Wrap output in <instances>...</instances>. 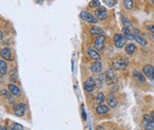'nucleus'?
I'll use <instances>...</instances> for the list:
<instances>
[{"label":"nucleus","mask_w":154,"mask_h":130,"mask_svg":"<svg viewBox=\"0 0 154 130\" xmlns=\"http://www.w3.org/2000/svg\"><path fill=\"white\" fill-rule=\"evenodd\" d=\"M1 95H3V96H5V97H6L9 101H12V102H14V100H13V98H12V94L10 93V91H6V90H4V89H2L1 90Z\"/></svg>","instance_id":"obj_24"},{"label":"nucleus","mask_w":154,"mask_h":130,"mask_svg":"<svg viewBox=\"0 0 154 130\" xmlns=\"http://www.w3.org/2000/svg\"><path fill=\"white\" fill-rule=\"evenodd\" d=\"M109 107L107 105H104V104H99L97 107H96V112L99 114V115H103V114H105L107 112H109Z\"/></svg>","instance_id":"obj_19"},{"label":"nucleus","mask_w":154,"mask_h":130,"mask_svg":"<svg viewBox=\"0 0 154 130\" xmlns=\"http://www.w3.org/2000/svg\"><path fill=\"white\" fill-rule=\"evenodd\" d=\"M123 5L126 10H132L134 7L133 0H123Z\"/></svg>","instance_id":"obj_23"},{"label":"nucleus","mask_w":154,"mask_h":130,"mask_svg":"<svg viewBox=\"0 0 154 130\" xmlns=\"http://www.w3.org/2000/svg\"><path fill=\"white\" fill-rule=\"evenodd\" d=\"M121 22H122V24L124 25V28H126V29H128L130 30H135L134 28V26H133V24L128 19H126V17L121 16Z\"/></svg>","instance_id":"obj_20"},{"label":"nucleus","mask_w":154,"mask_h":130,"mask_svg":"<svg viewBox=\"0 0 154 130\" xmlns=\"http://www.w3.org/2000/svg\"><path fill=\"white\" fill-rule=\"evenodd\" d=\"M133 39L135 40V42L136 43H138L140 45H142V46H144V45H146V44H147V42H146V40L144 39H143L142 37L135 31V30H134V32L133 33Z\"/></svg>","instance_id":"obj_14"},{"label":"nucleus","mask_w":154,"mask_h":130,"mask_svg":"<svg viewBox=\"0 0 154 130\" xmlns=\"http://www.w3.org/2000/svg\"><path fill=\"white\" fill-rule=\"evenodd\" d=\"M151 78H152V79L154 80V71H153V73H152V75H151Z\"/></svg>","instance_id":"obj_36"},{"label":"nucleus","mask_w":154,"mask_h":130,"mask_svg":"<svg viewBox=\"0 0 154 130\" xmlns=\"http://www.w3.org/2000/svg\"><path fill=\"white\" fill-rule=\"evenodd\" d=\"M133 77H134V79H136L137 81H139L141 83L145 82V77H144L143 73H142L138 70H134L133 71Z\"/></svg>","instance_id":"obj_16"},{"label":"nucleus","mask_w":154,"mask_h":130,"mask_svg":"<svg viewBox=\"0 0 154 130\" xmlns=\"http://www.w3.org/2000/svg\"><path fill=\"white\" fill-rule=\"evenodd\" d=\"M153 71H154L153 66H152V65H151V64H147L143 68V75L146 76V77L151 76Z\"/></svg>","instance_id":"obj_17"},{"label":"nucleus","mask_w":154,"mask_h":130,"mask_svg":"<svg viewBox=\"0 0 154 130\" xmlns=\"http://www.w3.org/2000/svg\"><path fill=\"white\" fill-rule=\"evenodd\" d=\"M122 32L124 33L125 37H128L129 39H133V33L131 32L130 30L126 29V28H123V29H122Z\"/></svg>","instance_id":"obj_25"},{"label":"nucleus","mask_w":154,"mask_h":130,"mask_svg":"<svg viewBox=\"0 0 154 130\" xmlns=\"http://www.w3.org/2000/svg\"><path fill=\"white\" fill-rule=\"evenodd\" d=\"M104 81L108 86L113 85L118 82V78L111 70H108L104 73Z\"/></svg>","instance_id":"obj_2"},{"label":"nucleus","mask_w":154,"mask_h":130,"mask_svg":"<svg viewBox=\"0 0 154 130\" xmlns=\"http://www.w3.org/2000/svg\"><path fill=\"white\" fill-rule=\"evenodd\" d=\"M113 41H114L115 46L117 48H122V47H124V46H125L126 39V37L124 35L117 33L113 37Z\"/></svg>","instance_id":"obj_3"},{"label":"nucleus","mask_w":154,"mask_h":130,"mask_svg":"<svg viewBox=\"0 0 154 130\" xmlns=\"http://www.w3.org/2000/svg\"><path fill=\"white\" fill-rule=\"evenodd\" d=\"M128 65V60L124 57L117 56L114 57L112 60V67L116 70H125Z\"/></svg>","instance_id":"obj_1"},{"label":"nucleus","mask_w":154,"mask_h":130,"mask_svg":"<svg viewBox=\"0 0 154 130\" xmlns=\"http://www.w3.org/2000/svg\"><path fill=\"white\" fill-rule=\"evenodd\" d=\"M145 129L146 130H153L154 129V121L153 120H151L150 122H148L145 125Z\"/></svg>","instance_id":"obj_28"},{"label":"nucleus","mask_w":154,"mask_h":130,"mask_svg":"<svg viewBox=\"0 0 154 130\" xmlns=\"http://www.w3.org/2000/svg\"><path fill=\"white\" fill-rule=\"evenodd\" d=\"M151 1H152V3H153V5H154V0H151Z\"/></svg>","instance_id":"obj_37"},{"label":"nucleus","mask_w":154,"mask_h":130,"mask_svg":"<svg viewBox=\"0 0 154 130\" xmlns=\"http://www.w3.org/2000/svg\"><path fill=\"white\" fill-rule=\"evenodd\" d=\"M106 101H107L108 105L110 106L111 108H112V109L116 108V106L118 104V102H117V99H116V97L114 96V95L112 94V93H110V94L108 95Z\"/></svg>","instance_id":"obj_11"},{"label":"nucleus","mask_w":154,"mask_h":130,"mask_svg":"<svg viewBox=\"0 0 154 130\" xmlns=\"http://www.w3.org/2000/svg\"><path fill=\"white\" fill-rule=\"evenodd\" d=\"M87 54L89 55V57L91 58L92 60L95 61H100L101 58V55L98 53V52L95 49H92V48H89L87 50Z\"/></svg>","instance_id":"obj_12"},{"label":"nucleus","mask_w":154,"mask_h":130,"mask_svg":"<svg viewBox=\"0 0 154 130\" xmlns=\"http://www.w3.org/2000/svg\"><path fill=\"white\" fill-rule=\"evenodd\" d=\"M0 35H1V37H0V39H1V40H3V38H4V37H3V31H1V32H0Z\"/></svg>","instance_id":"obj_34"},{"label":"nucleus","mask_w":154,"mask_h":130,"mask_svg":"<svg viewBox=\"0 0 154 130\" xmlns=\"http://www.w3.org/2000/svg\"><path fill=\"white\" fill-rule=\"evenodd\" d=\"M103 2H104V4H105L107 6L112 7V6H114V5H116L117 0H103Z\"/></svg>","instance_id":"obj_26"},{"label":"nucleus","mask_w":154,"mask_h":130,"mask_svg":"<svg viewBox=\"0 0 154 130\" xmlns=\"http://www.w3.org/2000/svg\"><path fill=\"white\" fill-rule=\"evenodd\" d=\"M151 120H153V121H154V111H152V112H151Z\"/></svg>","instance_id":"obj_32"},{"label":"nucleus","mask_w":154,"mask_h":130,"mask_svg":"<svg viewBox=\"0 0 154 130\" xmlns=\"http://www.w3.org/2000/svg\"><path fill=\"white\" fill-rule=\"evenodd\" d=\"M8 90L10 91V93L13 95V96L15 97H20L22 95V91L21 89L18 87L17 86L14 84H9L8 85Z\"/></svg>","instance_id":"obj_9"},{"label":"nucleus","mask_w":154,"mask_h":130,"mask_svg":"<svg viewBox=\"0 0 154 130\" xmlns=\"http://www.w3.org/2000/svg\"><path fill=\"white\" fill-rule=\"evenodd\" d=\"M80 17L81 19H83L84 21H86L88 23H93V24H96L98 22V20L95 16H94L91 13H89L87 11H82L80 13Z\"/></svg>","instance_id":"obj_4"},{"label":"nucleus","mask_w":154,"mask_h":130,"mask_svg":"<svg viewBox=\"0 0 154 130\" xmlns=\"http://www.w3.org/2000/svg\"><path fill=\"white\" fill-rule=\"evenodd\" d=\"M153 130H154V129H153Z\"/></svg>","instance_id":"obj_38"},{"label":"nucleus","mask_w":154,"mask_h":130,"mask_svg":"<svg viewBox=\"0 0 154 130\" xmlns=\"http://www.w3.org/2000/svg\"><path fill=\"white\" fill-rule=\"evenodd\" d=\"M95 15L97 18V20L103 21L108 17V12L106 10V8H104L103 6H99L95 11Z\"/></svg>","instance_id":"obj_6"},{"label":"nucleus","mask_w":154,"mask_h":130,"mask_svg":"<svg viewBox=\"0 0 154 130\" xmlns=\"http://www.w3.org/2000/svg\"><path fill=\"white\" fill-rule=\"evenodd\" d=\"M82 110H83V118L86 120V113H85V110H84V109H82Z\"/></svg>","instance_id":"obj_33"},{"label":"nucleus","mask_w":154,"mask_h":130,"mask_svg":"<svg viewBox=\"0 0 154 130\" xmlns=\"http://www.w3.org/2000/svg\"><path fill=\"white\" fill-rule=\"evenodd\" d=\"M105 99H106L105 95L103 94V92H100V93H99V94L97 95V96H96L95 102H96V104H97L98 105H99V104H103Z\"/></svg>","instance_id":"obj_22"},{"label":"nucleus","mask_w":154,"mask_h":130,"mask_svg":"<svg viewBox=\"0 0 154 130\" xmlns=\"http://www.w3.org/2000/svg\"><path fill=\"white\" fill-rule=\"evenodd\" d=\"M13 129L14 130H23V127L21 124H18V123H14L13 124Z\"/></svg>","instance_id":"obj_29"},{"label":"nucleus","mask_w":154,"mask_h":130,"mask_svg":"<svg viewBox=\"0 0 154 130\" xmlns=\"http://www.w3.org/2000/svg\"><path fill=\"white\" fill-rule=\"evenodd\" d=\"M146 28H147V30H148L149 31H151V33L154 34V25H147Z\"/></svg>","instance_id":"obj_31"},{"label":"nucleus","mask_w":154,"mask_h":130,"mask_svg":"<svg viewBox=\"0 0 154 130\" xmlns=\"http://www.w3.org/2000/svg\"><path fill=\"white\" fill-rule=\"evenodd\" d=\"M104 42H105V36L100 35L97 36L94 42V47L96 51H102L104 47Z\"/></svg>","instance_id":"obj_5"},{"label":"nucleus","mask_w":154,"mask_h":130,"mask_svg":"<svg viewBox=\"0 0 154 130\" xmlns=\"http://www.w3.org/2000/svg\"><path fill=\"white\" fill-rule=\"evenodd\" d=\"M0 130H8V129H6L5 127H1V129Z\"/></svg>","instance_id":"obj_35"},{"label":"nucleus","mask_w":154,"mask_h":130,"mask_svg":"<svg viewBox=\"0 0 154 130\" xmlns=\"http://www.w3.org/2000/svg\"><path fill=\"white\" fill-rule=\"evenodd\" d=\"M0 73H1V76H5L7 73V63L4 61H0Z\"/></svg>","instance_id":"obj_21"},{"label":"nucleus","mask_w":154,"mask_h":130,"mask_svg":"<svg viewBox=\"0 0 154 130\" xmlns=\"http://www.w3.org/2000/svg\"><path fill=\"white\" fill-rule=\"evenodd\" d=\"M26 110H27V106L25 104H22V103H20V104H18L14 109V113L15 116L17 117H22L25 112H26Z\"/></svg>","instance_id":"obj_7"},{"label":"nucleus","mask_w":154,"mask_h":130,"mask_svg":"<svg viewBox=\"0 0 154 130\" xmlns=\"http://www.w3.org/2000/svg\"><path fill=\"white\" fill-rule=\"evenodd\" d=\"M0 55H1L2 58H4L5 60H7V61H11L12 57H13L12 51L9 47H4L1 50V52H0Z\"/></svg>","instance_id":"obj_10"},{"label":"nucleus","mask_w":154,"mask_h":130,"mask_svg":"<svg viewBox=\"0 0 154 130\" xmlns=\"http://www.w3.org/2000/svg\"><path fill=\"white\" fill-rule=\"evenodd\" d=\"M136 45H135L133 43H129L126 45V47H125V51L126 53H128V55H132L135 53V51H136Z\"/></svg>","instance_id":"obj_15"},{"label":"nucleus","mask_w":154,"mask_h":130,"mask_svg":"<svg viewBox=\"0 0 154 130\" xmlns=\"http://www.w3.org/2000/svg\"><path fill=\"white\" fill-rule=\"evenodd\" d=\"M95 79L94 78H89L84 83V90L87 93H91L95 88Z\"/></svg>","instance_id":"obj_8"},{"label":"nucleus","mask_w":154,"mask_h":130,"mask_svg":"<svg viewBox=\"0 0 154 130\" xmlns=\"http://www.w3.org/2000/svg\"><path fill=\"white\" fill-rule=\"evenodd\" d=\"M89 32L91 35H94V36H100V35H103V30L102 28L98 27V26H93L90 28L89 30Z\"/></svg>","instance_id":"obj_18"},{"label":"nucleus","mask_w":154,"mask_h":130,"mask_svg":"<svg viewBox=\"0 0 154 130\" xmlns=\"http://www.w3.org/2000/svg\"><path fill=\"white\" fill-rule=\"evenodd\" d=\"M151 117H150L149 115H146V116H144V117H143V122L144 124H145V125H146V124H147L148 122H150V121H151Z\"/></svg>","instance_id":"obj_30"},{"label":"nucleus","mask_w":154,"mask_h":130,"mask_svg":"<svg viewBox=\"0 0 154 130\" xmlns=\"http://www.w3.org/2000/svg\"><path fill=\"white\" fill-rule=\"evenodd\" d=\"M90 70H91V71L93 73H100L102 71V70H103V65L99 61H95L91 65V68H90Z\"/></svg>","instance_id":"obj_13"},{"label":"nucleus","mask_w":154,"mask_h":130,"mask_svg":"<svg viewBox=\"0 0 154 130\" xmlns=\"http://www.w3.org/2000/svg\"><path fill=\"white\" fill-rule=\"evenodd\" d=\"M89 6L90 7H99V6H101L100 1H99V0H92V1L89 3Z\"/></svg>","instance_id":"obj_27"}]
</instances>
